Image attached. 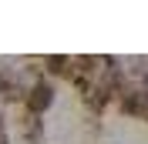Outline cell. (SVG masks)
Returning <instances> with one entry per match:
<instances>
[{
  "mask_svg": "<svg viewBox=\"0 0 148 144\" xmlns=\"http://www.w3.org/2000/svg\"><path fill=\"white\" fill-rule=\"evenodd\" d=\"M24 104H27V111H30L34 117H37V114H44V111L54 104V87H51L47 81H37L34 87L24 94Z\"/></svg>",
  "mask_w": 148,
  "mask_h": 144,
  "instance_id": "1",
  "label": "cell"
}]
</instances>
